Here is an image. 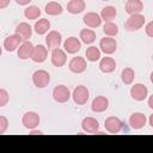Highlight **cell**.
<instances>
[{
	"label": "cell",
	"instance_id": "1",
	"mask_svg": "<svg viewBox=\"0 0 153 153\" xmlns=\"http://www.w3.org/2000/svg\"><path fill=\"white\" fill-rule=\"evenodd\" d=\"M145 19H146L145 16L141 14V13L130 14L129 18L124 23V27H126L127 31H137L143 26Z\"/></svg>",
	"mask_w": 153,
	"mask_h": 153
},
{
	"label": "cell",
	"instance_id": "2",
	"mask_svg": "<svg viewBox=\"0 0 153 153\" xmlns=\"http://www.w3.org/2000/svg\"><path fill=\"white\" fill-rule=\"evenodd\" d=\"M72 98H73V102L76 105H84V104L87 103V100L90 98V91L86 86L79 85L73 90Z\"/></svg>",
	"mask_w": 153,
	"mask_h": 153
},
{
	"label": "cell",
	"instance_id": "3",
	"mask_svg": "<svg viewBox=\"0 0 153 153\" xmlns=\"http://www.w3.org/2000/svg\"><path fill=\"white\" fill-rule=\"evenodd\" d=\"M32 82L38 88H44L50 82V74L44 69H38L32 74Z\"/></svg>",
	"mask_w": 153,
	"mask_h": 153
},
{
	"label": "cell",
	"instance_id": "4",
	"mask_svg": "<svg viewBox=\"0 0 153 153\" xmlns=\"http://www.w3.org/2000/svg\"><path fill=\"white\" fill-rule=\"evenodd\" d=\"M72 97L71 94V91L67 86L65 85H57L54 87L53 90V98L55 102L57 103H67L69 100V98Z\"/></svg>",
	"mask_w": 153,
	"mask_h": 153
},
{
	"label": "cell",
	"instance_id": "5",
	"mask_svg": "<svg viewBox=\"0 0 153 153\" xmlns=\"http://www.w3.org/2000/svg\"><path fill=\"white\" fill-rule=\"evenodd\" d=\"M24 42V39L18 35V33H13V35H10L7 36L5 39H4V49L8 53H12L14 50H18V48L20 47V44Z\"/></svg>",
	"mask_w": 153,
	"mask_h": 153
},
{
	"label": "cell",
	"instance_id": "6",
	"mask_svg": "<svg viewBox=\"0 0 153 153\" xmlns=\"http://www.w3.org/2000/svg\"><path fill=\"white\" fill-rule=\"evenodd\" d=\"M104 128L110 134H117L123 129V122L116 116H110L104 121Z\"/></svg>",
	"mask_w": 153,
	"mask_h": 153
},
{
	"label": "cell",
	"instance_id": "7",
	"mask_svg": "<svg viewBox=\"0 0 153 153\" xmlns=\"http://www.w3.org/2000/svg\"><path fill=\"white\" fill-rule=\"evenodd\" d=\"M86 67H87V62L85 60V57L82 56H75V57H72L69 63H68V68L72 73H75V74H81L86 71Z\"/></svg>",
	"mask_w": 153,
	"mask_h": 153
},
{
	"label": "cell",
	"instance_id": "8",
	"mask_svg": "<svg viewBox=\"0 0 153 153\" xmlns=\"http://www.w3.org/2000/svg\"><path fill=\"white\" fill-rule=\"evenodd\" d=\"M22 123L23 126L31 130V129H35L38 127L39 124V115L35 111H27L23 115V118H22Z\"/></svg>",
	"mask_w": 153,
	"mask_h": 153
},
{
	"label": "cell",
	"instance_id": "9",
	"mask_svg": "<svg viewBox=\"0 0 153 153\" xmlns=\"http://www.w3.org/2000/svg\"><path fill=\"white\" fill-rule=\"evenodd\" d=\"M61 43H62V36H61V33L59 31L51 30L45 36V44H47V48L50 49V50L60 48Z\"/></svg>",
	"mask_w": 153,
	"mask_h": 153
},
{
	"label": "cell",
	"instance_id": "10",
	"mask_svg": "<svg viewBox=\"0 0 153 153\" xmlns=\"http://www.w3.org/2000/svg\"><path fill=\"white\" fill-rule=\"evenodd\" d=\"M130 96L134 100L137 102H142L147 98L148 96V88L143 85V84H134L130 88Z\"/></svg>",
	"mask_w": 153,
	"mask_h": 153
},
{
	"label": "cell",
	"instance_id": "11",
	"mask_svg": "<svg viewBox=\"0 0 153 153\" xmlns=\"http://www.w3.org/2000/svg\"><path fill=\"white\" fill-rule=\"evenodd\" d=\"M99 48H100V50H102L104 54L111 55V54H114V53L116 51V49H117V42H116L115 38L106 36V37H104V38L100 39V42H99Z\"/></svg>",
	"mask_w": 153,
	"mask_h": 153
},
{
	"label": "cell",
	"instance_id": "12",
	"mask_svg": "<svg viewBox=\"0 0 153 153\" xmlns=\"http://www.w3.org/2000/svg\"><path fill=\"white\" fill-rule=\"evenodd\" d=\"M81 128L88 134H99V122L94 117H85L81 121Z\"/></svg>",
	"mask_w": 153,
	"mask_h": 153
},
{
	"label": "cell",
	"instance_id": "13",
	"mask_svg": "<svg viewBox=\"0 0 153 153\" xmlns=\"http://www.w3.org/2000/svg\"><path fill=\"white\" fill-rule=\"evenodd\" d=\"M51 63L55 66V67H62L66 65L67 62V54L63 49L61 48H56L54 50H51Z\"/></svg>",
	"mask_w": 153,
	"mask_h": 153
},
{
	"label": "cell",
	"instance_id": "14",
	"mask_svg": "<svg viewBox=\"0 0 153 153\" xmlns=\"http://www.w3.org/2000/svg\"><path fill=\"white\" fill-rule=\"evenodd\" d=\"M48 57V48L43 44H37L35 45L33 48V51H32V56H31V60L33 62H37V63H42L47 60Z\"/></svg>",
	"mask_w": 153,
	"mask_h": 153
},
{
	"label": "cell",
	"instance_id": "15",
	"mask_svg": "<svg viewBox=\"0 0 153 153\" xmlns=\"http://www.w3.org/2000/svg\"><path fill=\"white\" fill-rule=\"evenodd\" d=\"M102 20H103V19H102L100 14H98V13H96V12H87V13L84 16V18H82L84 24H85L86 26L91 27V29H96V27L100 26Z\"/></svg>",
	"mask_w": 153,
	"mask_h": 153
},
{
	"label": "cell",
	"instance_id": "16",
	"mask_svg": "<svg viewBox=\"0 0 153 153\" xmlns=\"http://www.w3.org/2000/svg\"><path fill=\"white\" fill-rule=\"evenodd\" d=\"M63 49L67 54H75L81 49V41L76 37H68L63 42Z\"/></svg>",
	"mask_w": 153,
	"mask_h": 153
},
{
	"label": "cell",
	"instance_id": "17",
	"mask_svg": "<svg viewBox=\"0 0 153 153\" xmlns=\"http://www.w3.org/2000/svg\"><path fill=\"white\" fill-rule=\"evenodd\" d=\"M109 106V99L105 96H97L91 103V110L93 112H104Z\"/></svg>",
	"mask_w": 153,
	"mask_h": 153
},
{
	"label": "cell",
	"instance_id": "18",
	"mask_svg": "<svg viewBox=\"0 0 153 153\" xmlns=\"http://www.w3.org/2000/svg\"><path fill=\"white\" fill-rule=\"evenodd\" d=\"M33 44L30 42V41H24L20 47L18 48L17 50V54H18V57L20 60H26V59H31L32 56V51H33Z\"/></svg>",
	"mask_w": 153,
	"mask_h": 153
},
{
	"label": "cell",
	"instance_id": "19",
	"mask_svg": "<svg viewBox=\"0 0 153 153\" xmlns=\"http://www.w3.org/2000/svg\"><path fill=\"white\" fill-rule=\"evenodd\" d=\"M146 121H147V118L142 112H134L129 117V124L135 130H139V129L143 128L145 124H146Z\"/></svg>",
	"mask_w": 153,
	"mask_h": 153
},
{
	"label": "cell",
	"instance_id": "20",
	"mask_svg": "<svg viewBox=\"0 0 153 153\" xmlns=\"http://www.w3.org/2000/svg\"><path fill=\"white\" fill-rule=\"evenodd\" d=\"M99 69L103 73H112L116 69V61L109 56L102 57L99 61Z\"/></svg>",
	"mask_w": 153,
	"mask_h": 153
},
{
	"label": "cell",
	"instance_id": "21",
	"mask_svg": "<svg viewBox=\"0 0 153 153\" xmlns=\"http://www.w3.org/2000/svg\"><path fill=\"white\" fill-rule=\"evenodd\" d=\"M143 10V2L141 0H127L126 2V12L130 14L141 13Z\"/></svg>",
	"mask_w": 153,
	"mask_h": 153
},
{
	"label": "cell",
	"instance_id": "22",
	"mask_svg": "<svg viewBox=\"0 0 153 153\" xmlns=\"http://www.w3.org/2000/svg\"><path fill=\"white\" fill-rule=\"evenodd\" d=\"M85 7L86 4L84 0H69V2L67 4V11L71 14H79L84 12Z\"/></svg>",
	"mask_w": 153,
	"mask_h": 153
},
{
	"label": "cell",
	"instance_id": "23",
	"mask_svg": "<svg viewBox=\"0 0 153 153\" xmlns=\"http://www.w3.org/2000/svg\"><path fill=\"white\" fill-rule=\"evenodd\" d=\"M16 33H18L24 41H27L32 35V27L25 22L19 23L16 27Z\"/></svg>",
	"mask_w": 153,
	"mask_h": 153
},
{
	"label": "cell",
	"instance_id": "24",
	"mask_svg": "<svg viewBox=\"0 0 153 153\" xmlns=\"http://www.w3.org/2000/svg\"><path fill=\"white\" fill-rule=\"evenodd\" d=\"M49 29H50V22L45 18L38 19L33 25V30L37 35H45V33H48Z\"/></svg>",
	"mask_w": 153,
	"mask_h": 153
},
{
	"label": "cell",
	"instance_id": "25",
	"mask_svg": "<svg viewBox=\"0 0 153 153\" xmlns=\"http://www.w3.org/2000/svg\"><path fill=\"white\" fill-rule=\"evenodd\" d=\"M44 11L48 16H59L63 12V7L59 4V2H55V1H50L45 5L44 7Z\"/></svg>",
	"mask_w": 153,
	"mask_h": 153
},
{
	"label": "cell",
	"instance_id": "26",
	"mask_svg": "<svg viewBox=\"0 0 153 153\" xmlns=\"http://www.w3.org/2000/svg\"><path fill=\"white\" fill-rule=\"evenodd\" d=\"M116 16L117 10L115 6H105L100 12V17L104 22H112V19H115Z\"/></svg>",
	"mask_w": 153,
	"mask_h": 153
},
{
	"label": "cell",
	"instance_id": "27",
	"mask_svg": "<svg viewBox=\"0 0 153 153\" xmlns=\"http://www.w3.org/2000/svg\"><path fill=\"white\" fill-rule=\"evenodd\" d=\"M80 41L84 44H92L96 41V32L91 29H82L80 31Z\"/></svg>",
	"mask_w": 153,
	"mask_h": 153
},
{
	"label": "cell",
	"instance_id": "28",
	"mask_svg": "<svg viewBox=\"0 0 153 153\" xmlns=\"http://www.w3.org/2000/svg\"><path fill=\"white\" fill-rule=\"evenodd\" d=\"M24 16L26 19L29 20H36L39 16H41V10L38 6L35 5H30L24 10Z\"/></svg>",
	"mask_w": 153,
	"mask_h": 153
},
{
	"label": "cell",
	"instance_id": "29",
	"mask_svg": "<svg viewBox=\"0 0 153 153\" xmlns=\"http://www.w3.org/2000/svg\"><path fill=\"white\" fill-rule=\"evenodd\" d=\"M86 60L91 61V62H96L98 60H100V49L94 47V45H91L86 49Z\"/></svg>",
	"mask_w": 153,
	"mask_h": 153
},
{
	"label": "cell",
	"instance_id": "30",
	"mask_svg": "<svg viewBox=\"0 0 153 153\" xmlns=\"http://www.w3.org/2000/svg\"><path fill=\"white\" fill-rule=\"evenodd\" d=\"M134 78H135V72L127 67V68H123L122 72H121V79L123 81V84L126 85H130L133 81H134Z\"/></svg>",
	"mask_w": 153,
	"mask_h": 153
},
{
	"label": "cell",
	"instance_id": "31",
	"mask_svg": "<svg viewBox=\"0 0 153 153\" xmlns=\"http://www.w3.org/2000/svg\"><path fill=\"white\" fill-rule=\"evenodd\" d=\"M103 32L109 37H114L118 33V26L112 22H105L103 26Z\"/></svg>",
	"mask_w": 153,
	"mask_h": 153
},
{
	"label": "cell",
	"instance_id": "32",
	"mask_svg": "<svg viewBox=\"0 0 153 153\" xmlns=\"http://www.w3.org/2000/svg\"><path fill=\"white\" fill-rule=\"evenodd\" d=\"M10 100V94L5 88H0V106H5Z\"/></svg>",
	"mask_w": 153,
	"mask_h": 153
},
{
	"label": "cell",
	"instance_id": "33",
	"mask_svg": "<svg viewBox=\"0 0 153 153\" xmlns=\"http://www.w3.org/2000/svg\"><path fill=\"white\" fill-rule=\"evenodd\" d=\"M8 128V120L5 116H0V134H4Z\"/></svg>",
	"mask_w": 153,
	"mask_h": 153
},
{
	"label": "cell",
	"instance_id": "34",
	"mask_svg": "<svg viewBox=\"0 0 153 153\" xmlns=\"http://www.w3.org/2000/svg\"><path fill=\"white\" fill-rule=\"evenodd\" d=\"M145 31H146V35H147L148 37H152V38H153V20L149 22V23L146 25Z\"/></svg>",
	"mask_w": 153,
	"mask_h": 153
},
{
	"label": "cell",
	"instance_id": "35",
	"mask_svg": "<svg viewBox=\"0 0 153 153\" xmlns=\"http://www.w3.org/2000/svg\"><path fill=\"white\" fill-rule=\"evenodd\" d=\"M10 2H11V0H0V8L1 10L6 8L10 5Z\"/></svg>",
	"mask_w": 153,
	"mask_h": 153
},
{
	"label": "cell",
	"instance_id": "36",
	"mask_svg": "<svg viewBox=\"0 0 153 153\" xmlns=\"http://www.w3.org/2000/svg\"><path fill=\"white\" fill-rule=\"evenodd\" d=\"M31 1H32V0H16V2H17L19 6H26V5H29Z\"/></svg>",
	"mask_w": 153,
	"mask_h": 153
},
{
	"label": "cell",
	"instance_id": "37",
	"mask_svg": "<svg viewBox=\"0 0 153 153\" xmlns=\"http://www.w3.org/2000/svg\"><path fill=\"white\" fill-rule=\"evenodd\" d=\"M30 134H31V135H39V134H42V131H41V130H37V129L35 128V129H31V130H30Z\"/></svg>",
	"mask_w": 153,
	"mask_h": 153
},
{
	"label": "cell",
	"instance_id": "38",
	"mask_svg": "<svg viewBox=\"0 0 153 153\" xmlns=\"http://www.w3.org/2000/svg\"><path fill=\"white\" fill-rule=\"evenodd\" d=\"M148 106H149V108L153 110V94L148 97Z\"/></svg>",
	"mask_w": 153,
	"mask_h": 153
},
{
	"label": "cell",
	"instance_id": "39",
	"mask_svg": "<svg viewBox=\"0 0 153 153\" xmlns=\"http://www.w3.org/2000/svg\"><path fill=\"white\" fill-rule=\"evenodd\" d=\"M148 122H149V126L153 128V114L149 116V118H148Z\"/></svg>",
	"mask_w": 153,
	"mask_h": 153
},
{
	"label": "cell",
	"instance_id": "40",
	"mask_svg": "<svg viewBox=\"0 0 153 153\" xmlns=\"http://www.w3.org/2000/svg\"><path fill=\"white\" fill-rule=\"evenodd\" d=\"M149 80H151V82L153 84V71H152V73H151V75H149Z\"/></svg>",
	"mask_w": 153,
	"mask_h": 153
},
{
	"label": "cell",
	"instance_id": "41",
	"mask_svg": "<svg viewBox=\"0 0 153 153\" xmlns=\"http://www.w3.org/2000/svg\"><path fill=\"white\" fill-rule=\"evenodd\" d=\"M102 1H109V0H102Z\"/></svg>",
	"mask_w": 153,
	"mask_h": 153
},
{
	"label": "cell",
	"instance_id": "42",
	"mask_svg": "<svg viewBox=\"0 0 153 153\" xmlns=\"http://www.w3.org/2000/svg\"><path fill=\"white\" fill-rule=\"evenodd\" d=\"M152 60H153V55H152Z\"/></svg>",
	"mask_w": 153,
	"mask_h": 153
}]
</instances>
